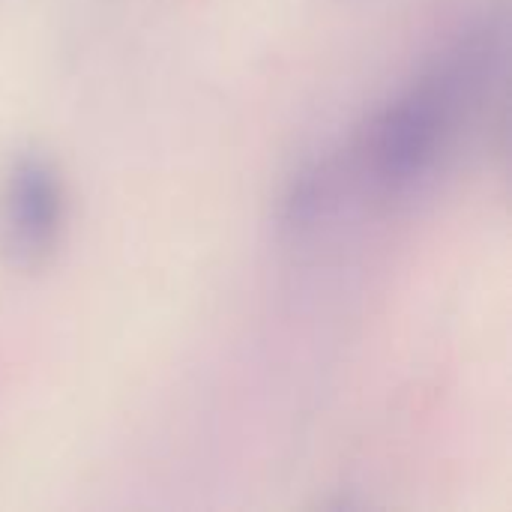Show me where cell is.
<instances>
[{"label":"cell","instance_id":"obj_1","mask_svg":"<svg viewBox=\"0 0 512 512\" xmlns=\"http://www.w3.org/2000/svg\"><path fill=\"white\" fill-rule=\"evenodd\" d=\"M471 72V57L438 69L408 96L387 108L375 132V171L390 192L411 189L435 162L444 132L459 99V87Z\"/></svg>","mask_w":512,"mask_h":512},{"label":"cell","instance_id":"obj_2","mask_svg":"<svg viewBox=\"0 0 512 512\" xmlns=\"http://www.w3.org/2000/svg\"><path fill=\"white\" fill-rule=\"evenodd\" d=\"M60 207L63 198L54 171L36 156L15 162L6 180L0 216L3 249L12 264L30 267L51 252L60 228Z\"/></svg>","mask_w":512,"mask_h":512}]
</instances>
